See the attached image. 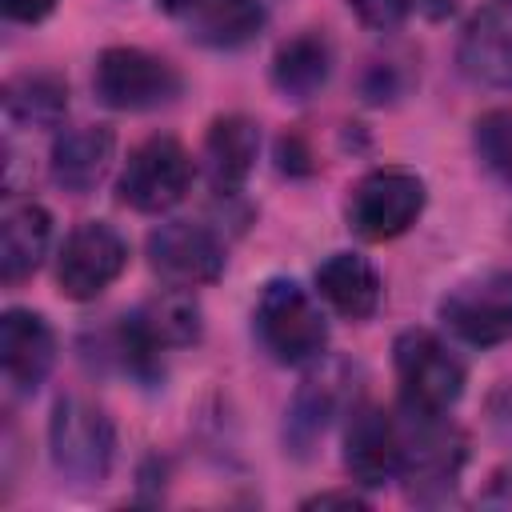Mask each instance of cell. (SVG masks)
Listing matches in <instances>:
<instances>
[{
	"label": "cell",
	"mask_w": 512,
	"mask_h": 512,
	"mask_svg": "<svg viewBox=\"0 0 512 512\" xmlns=\"http://www.w3.org/2000/svg\"><path fill=\"white\" fill-rule=\"evenodd\" d=\"M48 448L64 480L104 484L112 456H116V432H112L108 412L84 396H60L48 420Z\"/></svg>",
	"instance_id": "1"
},
{
	"label": "cell",
	"mask_w": 512,
	"mask_h": 512,
	"mask_svg": "<svg viewBox=\"0 0 512 512\" xmlns=\"http://www.w3.org/2000/svg\"><path fill=\"white\" fill-rule=\"evenodd\" d=\"M256 332L260 344L280 364H308L328 344V324L316 300L296 280H268L256 300Z\"/></svg>",
	"instance_id": "2"
},
{
	"label": "cell",
	"mask_w": 512,
	"mask_h": 512,
	"mask_svg": "<svg viewBox=\"0 0 512 512\" xmlns=\"http://www.w3.org/2000/svg\"><path fill=\"white\" fill-rule=\"evenodd\" d=\"M464 464V436L436 412L404 408L400 420V476L416 500L444 496Z\"/></svg>",
	"instance_id": "3"
},
{
	"label": "cell",
	"mask_w": 512,
	"mask_h": 512,
	"mask_svg": "<svg viewBox=\"0 0 512 512\" xmlns=\"http://www.w3.org/2000/svg\"><path fill=\"white\" fill-rule=\"evenodd\" d=\"M392 352L404 408L448 416V408L464 392V364L448 352V344L424 328H408L400 332Z\"/></svg>",
	"instance_id": "4"
},
{
	"label": "cell",
	"mask_w": 512,
	"mask_h": 512,
	"mask_svg": "<svg viewBox=\"0 0 512 512\" xmlns=\"http://www.w3.org/2000/svg\"><path fill=\"white\" fill-rule=\"evenodd\" d=\"M424 180L408 168H376L364 180H356L348 196V228L360 240H392L416 224L424 212Z\"/></svg>",
	"instance_id": "5"
},
{
	"label": "cell",
	"mask_w": 512,
	"mask_h": 512,
	"mask_svg": "<svg viewBox=\"0 0 512 512\" xmlns=\"http://www.w3.org/2000/svg\"><path fill=\"white\" fill-rule=\"evenodd\" d=\"M100 104L116 112H148L180 96V72L144 48H104L92 72Z\"/></svg>",
	"instance_id": "6"
},
{
	"label": "cell",
	"mask_w": 512,
	"mask_h": 512,
	"mask_svg": "<svg viewBox=\"0 0 512 512\" xmlns=\"http://www.w3.org/2000/svg\"><path fill=\"white\" fill-rule=\"evenodd\" d=\"M188 184H192V160L184 144L172 136H152L128 156L116 192L136 212H168L172 204L184 200Z\"/></svg>",
	"instance_id": "7"
},
{
	"label": "cell",
	"mask_w": 512,
	"mask_h": 512,
	"mask_svg": "<svg viewBox=\"0 0 512 512\" xmlns=\"http://www.w3.org/2000/svg\"><path fill=\"white\" fill-rule=\"evenodd\" d=\"M440 320L476 348L512 340V272H484L460 280L440 300Z\"/></svg>",
	"instance_id": "8"
},
{
	"label": "cell",
	"mask_w": 512,
	"mask_h": 512,
	"mask_svg": "<svg viewBox=\"0 0 512 512\" xmlns=\"http://www.w3.org/2000/svg\"><path fill=\"white\" fill-rule=\"evenodd\" d=\"M124 264H128L124 236L104 220H84L80 228H72V236L60 248L56 284L68 300H92L124 272Z\"/></svg>",
	"instance_id": "9"
},
{
	"label": "cell",
	"mask_w": 512,
	"mask_h": 512,
	"mask_svg": "<svg viewBox=\"0 0 512 512\" xmlns=\"http://www.w3.org/2000/svg\"><path fill=\"white\" fill-rule=\"evenodd\" d=\"M148 264L156 276L180 288L212 284L224 272V244L192 220H168L148 236Z\"/></svg>",
	"instance_id": "10"
},
{
	"label": "cell",
	"mask_w": 512,
	"mask_h": 512,
	"mask_svg": "<svg viewBox=\"0 0 512 512\" xmlns=\"http://www.w3.org/2000/svg\"><path fill=\"white\" fill-rule=\"evenodd\" d=\"M460 72L488 88H512V0H488L460 36Z\"/></svg>",
	"instance_id": "11"
},
{
	"label": "cell",
	"mask_w": 512,
	"mask_h": 512,
	"mask_svg": "<svg viewBox=\"0 0 512 512\" xmlns=\"http://www.w3.org/2000/svg\"><path fill=\"white\" fill-rule=\"evenodd\" d=\"M344 468L368 488L400 476V420L380 404L352 408L344 432Z\"/></svg>",
	"instance_id": "12"
},
{
	"label": "cell",
	"mask_w": 512,
	"mask_h": 512,
	"mask_svg": "<svg viewBox=\"0 0 512 512\" xmlns=\"http://www.w3.org/2000/svg\"><path fill=\"white\" fill-rule=\"evenodd\" d=\"M56 360V336L40 312L8 308L0 316V364L16 392H36Z\"/></svg>",
	"instance_id": "13"
},
{
	"label": "cell",
	"mask_w": 512,
	"mask_h": 512,
	"mask_svg": "<svg viewBox=\"0 0 512 512\" xmlns=\"http://www.w3.org/2000/svg\"><path fill=\"white\" fill-rule=\"evenodd\" d=\"M112 152H116L112 128H104V124L68 128L52 144V180L64 192L84 196V192H92L104 180V172L112 164Z\"/></svg>",
	"instance_id": "14"
},
{
	"label": "cell",
	"mask_w": 512,
	"mask_h": 512,
	"mask_svg": "<svg viewBox=\"0 0 512 512\" xmlns=\"http://www.w3.org/2000/svg\"><path fill=\"white\" fill-rule=\"evenodd\" d=\"M52 240V220L40 204L32 200H8L0 212V280L20 284L32 276L48 252Z\"/></svg>",
	"instance_id": "15"
},
{
	"label": "cell",
	"mask_w": 512,
	"mask_h": 512,
	"mask_svg": "<svg viewBox=\"0 0 512 512\" xmlns=\"http://www.w3.org/2000/svg\"><path fill=\"white\" fill-rule=\"evenodd\" d=\"M144 344H152L156 352L160 348H188L200 340L204 332V320H200V304L188 288L172 284L164 292H156L152 300H144L128 320H124Z\"/></svg>",
	"instance_id": "16"
},
{
	"label": "cell",
	"mask_w": 512,
	"mask_h": 512,
	"mask_svg": "<svg viewBox=\"0 0 512 512\" xmlns=\"http://www.w3.org/2000/svg\"><path fill=\"white\" fill-rule=\"evenodd\" d=\"M316 288L328 300V308L348 320H368L380 308V276L356 252H332L316 268Z\"/></svg>",
	"instance_id": "17"
},
{
	"label": "cell",
	"mask_w": 512,
	"mask_h": 512,
	"mask_svg": "<svg viewBox=\"0 0 512 512\" xmlns=\"http://www.w3.org/2000/svg\"><path fill=\"white\" fill-rule=\"evenodd\" d=\"M256 152H260V128L248 116L212 120V128L204 136V164H208L212 188H220V192L240 188L256 164Z\"/></svg>",
	"instance_id": "18"
},
{
	"label": "cell",
	"mask_w": 512,
	"mask_h": 512,
	"mask_svg": "<svg viewBox=\"0 0 512 512\" xmlns=\"http://www.w3.org/2000/svg\"><path fill=\"white\" fill-rule=\"evenodd\" d=\"M340 384H344V368L340 364H324L300 384V392H296V400L288 408V428H284V440L292 444V452L304 456L324 436V428H328V420H332V412L340 404Z\"/></svg>",
	"instance_id": "19"
},
{
	"label": "cell",
	"mask_w": 512,
	"mask_h": 512,
	"mask_svg": "<svg viewBox=\"0 0 512 512\" xmlns=\"http://www.w3.org/2000/svg\"><path fill=\"white\" fill-rule=\"evenodd\" d=\"M332 76V48L320 32H300L284 40L272 56V84L288 100H308L316 96Z\"/></svg>",
	"instance_id": "20"
},
{
	"label": "cell",
	"mask_w": 512,
	"mask_h": 512,
	"mask_svg": "<svg viewBox=\"0 0 512 512\" xmlns=\"http://www.w3.org/2000/svg\"><path fill=\"white\" fill-rule=\"evenodd\" d=\"M264 28V0H200L188 12V36L208 48H240Z\"/></svg>",
	"instance_id": "21"
},
{
	"label": "cell",
	"mask_w": 512,
	"mask_h": 512,
	"mask_svg": "<svg viewBox=\"0 0 512 512\" xmlns=\"http://www.w3.org/2000/svg\"><path fill=\"white\" fill-rule=\"evenodd\" d=\"M4 116L16 128H56L68 112V88L64 80L48 76V72H28L4 84Z\"/></svg>",
	"instance_id": "22"
},
{
	"label": "cell",
	"mask_w": 512,
	"mask_h": 512,
	"mask_svg": "<svg viewBox=\"0 0 512 512\" xmlns=\"http://www.w3.org/2000/svg\"><path fill=\"white\" fill-rule=\"evenodd\" d=\"M476 152L492 172L512 180V108H492L476 120Z\"/></svg>",
	"instance_id": "23"
},
{
	"label": "cell",
	"mask_w": 512,
	"mask_h": 512,
	"mask_svg": "<svg viewBox=\"0 0 512 512\" xmlns=\"http://www.w3.org/2000/svg\"><path fill=\"white\" fill-rule=\"evenodd\" d=\"M412 0H348V8L356 12V20L372 32H392L400 28V20L408 16Z\"/></svg>",
	"instance_id": "24"
},
{
	"label": "cell",
	"mask_w": 512,
	"mask_h": 512,
	"mask_svg": "<svg viewBox=\"0 0 512 512\" xmlns=\"http://www.w3.org/2000/svg\"><path fill=\"white\" fill-rule=\"evenodd\" d=\"M0 8H4L8 20L36 24V20H44V16L56 8V0H0Z\"/></svg>",
	"instance_id": "25"
},
{
	"label": "cell",
	"mask_w": 512,
	"mask_h": 512,
	"mask_svg": "<svg viewBox=\"0 0 512 512\" xmlns=\"http://www.w3.org/2000/svg\"><path fill=\"white\" fill-rule=\"evenodd\" d=\"M332 504H344V508H364V500H360L356 492H320V496H312L304 508H332Z\"/></svg>",
	"instance_id": "26"
},
{
	"label": "cell",
	"mask_w": 512,
	"mask_h": 512,
	"mask_svg": "<svg viewBox=\"0 0 512 512\" xmlns=\"http://www.w3.org/2000/svg\"><path fill=\"white\" fill-rule=\"evenodd\" d=\"M428 20H444V16H452L456 8H460V0H412Z\"/></svg>",
	"instance_id": "27"
},
{
	"label": "cell",
	"mask_w": 512,
	"mask_h": 512,
	"mask_svg": "<svg viewBox=\"0 0 512 512\" xmlns=\"http://www.w3.org/2000/svg\"><path fill=\"white\" fill-rule=\"evenodd\" d=\"M156 4H160L164 12H192L200 0H156Z\"/></svg>",
	"instance_id": "28"
}]
</instances>
